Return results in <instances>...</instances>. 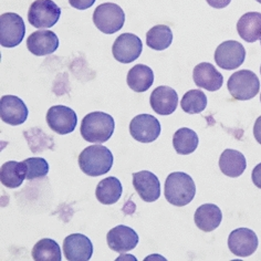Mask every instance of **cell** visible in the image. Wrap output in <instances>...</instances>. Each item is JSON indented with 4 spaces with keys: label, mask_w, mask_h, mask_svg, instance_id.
<instances>
[{
    "label": "cell",
    "mask_w": 261,
    "mask_h": 261,
    "mask_svg": "<svg viewBox=\"0 0 261 261\" xmlns=\"http://www.w3.org/2000/svg\"><path fill=\"white\" fill-rule=\"evenodd\" d=\"M115 128L112 116L104 112H92L83 117L81 135L87 142L102 144L111 139Z\"/></svg>",
    "instance_id": "6da1fadb"
},
{
    "label": "cell",
    "mask_w": 261,
    "mask_h": 261,
    "mask_svg": "<svg viewBox=\"0 0 261 261\" xmlns=\"http://www.w3.org/2000/svg\"><path fill=\"white\" fill-rule=\"evenodd\" d=\"M113 154L108 147L95 144L84 148L77 162L84 174L96 177L110 172L113 166Z\"/></svg>",
    "instance_id": "7a4b0ae2"
},
{
    "label": "cell",
    "mask_w": 261,
    "mask_h": 261,
    "mask_svg": "<svg viewBox=\"0 0 261 261\" xmlns=\"http://www.w3.org/2000/svg\"><path fill=\"white\" fill-rule=\"evenodd\" d=\"M164 195L169 204L177 207L186 206L195 197L196 185L188 174L175 172L167 176Z\"/></svg>",
    "instance_id": "3957f363"
},
{
    "label": "cell",
    "mask_w": 261,
    "mask_h": 261,
    "mask_svg": "<svg viewBox=\"0 0 261 261\" xmlns=\"http://www.w3.org/2000/svg\"><path fill=\"white\" fill-rule=\"evenodd\" d=\"M228 91L239 101L253 99L259 93L260 81L250 70H240L232 73L227 83Z\"/></svg>",
    "instance_id": "277c9868"
},
{
    "label": "cell",
    "mask_w": 261,
    "mask_h": 261,
    "mask_svg": "<svg viewBox=\"0 0 261 261\" xmlns=\"http://www.w3.org/2000/svg\"><path fill=\"white\" fill-rule=\"evenodd\" d=\"M93 22L103 34L113 35L123 28L125 22V14L116 4H102L94 10Z\"/></svg>",
    "instance_id": "5b68a950"
},
{
    "label": "cell",
    "mask_w": 261,
    "mask_h": 261,
    "mask_svg": "<svg viewBox=\"0 0 261 261\" xmlns=\"http://www.w3.org/2000/svg\"><path fill=\"white\" fill-rule=\"evenodd\" d=\"M61 9L52 0H36L28 11V20L38 29L51 28L59 21Z\"/></svg>",
    "instance_id": "8992f818"
},
{
    "label": "cell",
    "mask_w": 261,
    "mask_h": 261,
    "mask_svg": "<svg viewBox=\"0 0 261 261\" xmlns=\"http://www.w3.org/2000/svg\"><path fill=\"white\" fill-rule=\"evenodd\" d=\"M25 34L23 19L15 14L7 12L0 17V44L5 48H14L20 44Z\"/></svg>",
    "instance_id": "52a82bcc"
},
{
    "label": "cell",
    "mask_w": 261,
    "mask_h": 261,
    "mask_svg": "<svg viewBox=\"0 0 261 261\" xmlns=\"http://www.w3.org/2000/svg\"><path fill=\"white\" fill-rule=\"evenodd\" d=\"M214 58L219 68L224 70H234L245 62L246 50L240 42L228 40L218 45Z\"/></svg>",
    "instance_id": "ba28073f"
},
{
    "label": "cell",
    "mask_w": 261,
    "mask_h": 261,
    "mask_svg": "<svg viewBox=\"0 0 261 261\" xmlns=\"http://www.w3.org/2000/svg\"><path fill=\"white\" fill-rule=\"evenodd\" d=\"M159 120L151 114H140L129 123V134L141 143H152L161 135Z\"/></svg>",
    "instance_id": "9c48e42d"
},
{
    "label": "cell",
    "mask_w": 261,
    "mask_h": 261,
    "mask_svg": "<svg viewBox=\"0 0 261 261\" xmlns=\"http://www.w3.org/2000/svg\"><path fill=\"white\" fill-rule=\"evenodd\" d=\"M143 50L141 39L133 34H123L115 39L112 54L115 60L121 63H132L138 59Z\"/></svg>",
    "instance_id": "30bf717a"
},
{
    "label": "cell",
    "mask_w": 261,
    "mask_h": 261,
    "mask_svg": "<svg viewBox=\"0 0 261 261\" xmlns=\"http://www.w3.org/2000/svg\"><path fill=\"white\" fill-rule=\"evenodd\" d=\"M47 123L54 132L65 135L72 133L77 123L74 111L64 106H55L47 113Z\"/></svg>",
    "instance_id": "8fae6325"
},
{
    "label": "cell",
    "mask_w": 261,
    "mask_h": 261,
    "mask_svg": "<svg viewBox=\"0 0 261 261\" xmlns=\"http://www.w3.org/2000/svg\"><path fill=\"white\" fill-rule=\"evenodd\" d=\"M259 240L257 234L248 228H238L228 237L229 250L238 257H249L257 250Z\"/></svg>",
    "instance_id": "7c38bea8"
},
{
    "label": "cell",
    "mask_w": 261,
    "mask_h": 261,
    "mask_svg": "<svg viewBox=\"0 0 261 261\" xmlns=\"http://www.w3.org/2000/svg\"><path fill=\"white\" fill-rule=\"evenodd\" d=\"M29 111L20 97L4 95L0 99V117L10 125H20L27 121Z\"/></svg>",
    "instance_id": "4fadbf2b"
},
{
    "label": "cell",
    "mask_w": 261,
    "mask_h": 261,
    "mask_svg": "<svg viewBox=\"0 0 261 261\" xmlns=\"http://www.w3.org/2000/svg\"><path fill=\"white\" fill-rule=\"evenodd\" d=\"M64 257L70 261H88L93 254V245L82 233H72L63 241Z\"/></svg>",
    "instance_id": "5bb4252c"
},
{
    "label": "cell",
    "mask_w": 261,
    "mask_h": 261,
    "mask_svg": "<svg viewBox=\"0 0 261 261\" xmlns=\"http://www.w3.org/2000/svg\"><path fill=\"white\" fill-rule=\"evenodd\" d=\"M108 245L111 250L119 253L133 250L139 244V234L134 229L124 225H119L112 228L107 236Z\"/></svg>",
    "instance_id": "9a60e30c"
},
{
    "label": "cell",
    "mask_w": 261,
    "mask_h": 261,
    "mask_svg": "<svg viewBox=\"0 0 261 261\" xmlns=\"http://www.w3.org/2000/svg\"><path fill=\"white\" fill-rule=\"evenodd\" d=\"M133 186L140 197L146 203H153L161 197V182L152 172L134 173Z\"/></svg>",
    "instance_id": "2e32d148"
},
{
    "label": "cell",
    "mask_w": 261,
    "mask_h": 261,
    "mask_svg": "<svg viewBox=\"0 0 261 261\" xmlns=\"http://www.w3.org/2000/svg\"><path fill=\"white\" fill-rule=\"evenodd\" d=\"M27 48L35 56H49L59 48V38L51 30H38L27 39Z\"/></svg>",
    "instance_id": "e0dca14e"
},
{
    "label": "cell",
    "mask_w": 261,
    "mask_h": 261,
    "mask_svg": "<svg viewBox=\"0 0 261 261\" xmlns=\"http://www.w3.org/2000/svg\"><path fill=\"white\" fill-rule=\"evenodd\" d=\"M193 79L196 86L211 92L218 91L224 83V76L213 64L208 62L196 65L193 71Z\"/></svg>",
    "instance_id": "ac0fdd59"
},
{
    "label": "cell",
    "mask_w": 261,
    "mask_h": 261,
    "mask_svg": "<svg viewBox=\"0 0 261 261\" xmlns=\"http://www.w3.org/2000/svg\"><path fill=\"white\" fill-rule=\"evenodd\" d=\"M152 109L160 115H171L178 106V95L171 87L162 86L156 88L151 94Z\"/></svg>",
    "instance_id": "d6986e66"
},
{
    "label": "cell",
    "mask_w": 261,
    "mask_h": 261,
    "mask_svg": "<svg viewBox=\"0 0 261 261\" xmlns=\"http://www.w3.org/2000/svg\"><path fill=\"white\" fill-rule=\"evenodd\" d=\"M195 224L200 230L211 232L216 229L223 220L220 208L214 204H205L197 208L195 213Z\"/></svg>",
    "instance_id": "ffe728a7"
},
{
    "label": "cell",
    "mask_w": 261,
    "mask_h": 261,
    "mask_svg": "<svg viewBox=\"0 0 261 261\" xmlns=\"http://www.w3.org/2000/svg\"><path fill=\"white\" fill-rule=\"evenodd\" d=\"M247 167L246 158L236 149H225L220 155L219 168L228 177L236 178L245 172Z\"/></svg>",
    "instance_id": "44dd1931"
},
{
    "label": "cell",
    "mask_w": 261,
    "mask_h": 261,
    "mask_svg": "<svg viewBox=\"0 0 261 261\" xmlns=\"http://www.w3.org/2000/svg\"><path fill=\"white\" fill-rule=\"evenodd\" d=\"M238 35L247 42H256L261 36V14L247 12L237 22Z\"/></svg>",
    "instance_id": "7402d4cb"
},
{
    "label": "cell",
    "mask_w": 261,
    "mask_h": 261,
    "mask_svg": "<svg viewBox=\"0 0 261 261\" xmlns=\"http://www.w3.org/2000/svg\"><path fill=\"white\" fill-rule=\"evenodd\" d=\"M154 83L153 70L145 64H136L128 71L127 86L138 93L145 92Z\"/></svg>",
    "instance_id": "603a6c76"
},
{
    "label": "cell",
    "mask_w": 261,
    "mask_h": 261,
    "mask_svg": "<svg viewBox=\"0 0 261 261\" xmlns=\"http://www.w3.org/2000/svg\"><path fill=\"white\" fill-rule=\"evenodd\" d=\"M123 187L120 179L111 177L102 179L96 186L95 196L96 199L103 205H113L121 198Z\"/></svg>",
    "instance_id": "cb8c5ba5"
},
{
    "label": "cell",
    "mask_w": 261,
    "mask_h": 261,
    "mask_svg": "<svg viewBox=\"0 0 261 261\" xmlns=\"http://www.w3.org/2000/svg\"><path fill=\"white\" fill-rule=\"evenodd\" d=\"M25 179V168L22 163L10 161L5 163L0 168V180L7 188L20 187Z\"/></svg>",
    "instance_id": "d4e9b609"
},
{
    "label": "cell",
    "mask_w": 261,
    "mask_h": 261,
    "mask_svg": "<svg viewBox=\"0 0 261 261\" xmlns=\"http://www.w3.org/2000/svg\"><path fill=\"white\" fill-rule=\"evenodd\" d=\"M198 143V135L196 134L195 130L188 127L177 129L173 136V146L175 151L180 155H188L195 152Z\"/></svg>",
    "instance_id": "484cf974"
},
{
    "label": "cell",
    "mask_w": 261,
    "mask_h": 261,
    "mask_svg": "<svg viewBox=\"0 0 261 261\" xmlns=\"http://www.w3.org/2000/svg\"><path fill=\"white\" fill-rule=\"evenodd\" d=\"M173 41L172 29L165 24H158L146 34V44L153 50L162 51L171 47Z\"/></svg>",
    "instance_id": "4316f807"
},
{
    "label": "cell",
    "mask_w": 261,
    "mask_h": 261,
    "mask_svg": "<svg viewBox=\"0 0 261 261\" xmlns=\"http://www.w3.org/2000/svg\"><path fill=\"white\" fill-rule=\"evenodd\" d=\"M32 258L36 261H60L61 250L55 240L44 238L32 248Z\"/></svg>",
    "instance_id": "83f0119b"
},
{
    "label": "cell",
    "mask_w": 261,
    "mask_h": 261,
    "mask_svg": "<svg viewBox=\"0 0 261 261\" xmlns=\"http://www.w3.org/2000/svg\"><path fill=\"white\" fill-rule=\"evenodd\" d=\"M180 107L188 114L201 113L207 107V96L200 90H191L184 94Z\"/></svg>",
    "instance_id": "f1b7e54d"
},
{
    "label": "cell",
    "mask_w": 261,
    "mask_h": 261,
    "mask_svg": "<svg viewBox=\"0 0 261 261\" xmlns=\"http://www.w3.org/2000/svg\"><path fill=\"white\" fill-rule=\"evenodd\" d=\"M25 168V178L34 180L44 177L49 173L48 162L41 158H30L23 161Z\"/></svg>",
    "instance_id": "f546056e"
},
{
    "label": "cell",
    "mask_w": 261,
    "mask_h": 261,
    "mask_svg": "<svg viewBox=\"0 0 261 261\" xmlns=\"http://www.w3.org/2000/svg\"><path fill=\"white\" fill-rule=\"evenodd\" d=\"M95 0H69L71 7L77 10H86L94 5Z\"/></svg>",
    "instance_id": "4dcf8cb0"
},
{
    "label": "cell",
    "mask_w": 261,
    "mask_h": 261,
    "mask_svg": "<svg viewBox=\"0 0 261 261\" xmlns=\"http://www.w3.org/2000/svg\"><path fill=\"white\" fill-rule=\"evenodd\" d=\"M251 179L254 185L261 189V163L253 168L251 174Z\"/></svg>",
    "instance_id": "1f68e13d"
},
{
    "label": "cell",
    "mask_w": 261,
    "mask_h": 261,
    "mask_svg": "<svg viewBox=\"0 0 261 261\" xmlns=\"http://www.w3.org/2000/svg\"><path fill=\"white\" fill-rule=\"evenodd\" d=\"M206 2L213 8L223 9V8L227 7V6L231 3V0H206Z\"/></svg>",
    "instance_id": "d6a6232c"
},
{
    "label": "cell",
    "mask_w": 261,
    "mask_h": 261,
    "mask_svg": "<svg viewBox=\"0 0 261 261\" xmlns=\"http://www.w3.org/2000/svg\"><path fill=\"white\" fill-rule=\"evenodd\" d=\"M253 135L256 141L259 143V144H261V116H259L256 120V123H254Z\"/></svg>",
    "instance_id": "836d02e7"
},
{
    "label": "cell",
    "mask_w": 261,
    "mask_h": 261,
    "mask_svg": "<svg viewBox=\"0 0 261 261\" xmlns=\"http://www.w3.org/2000/svg\"><path fill=\"white\" fill-rule=\"evenodd\" d=\"M256 2H258L259 4H261V0H256Z\"/></svg>",
    "instance_id": "e575fe53"
},
{
    "label": "cell",
    "mask_w": 261,
    "mask_h": 261,
    "mask_svg": "<svg viewBox=\"0 0 261 261\" xmlns=\"http://www.w3.org/2000/svg\"><path fill=\"white\" fill-rule=\"evenodd\" d=\"M260 43H261V36H260Z\"/></svg>",
    "instance_id": "d590c367"
},
{
    "label": "cell",
    "mask_w": 261,
    "mask_h": 261,
    "mask_svg": "<svg viewBox=\"0 0 261 261\" xmlns=\"http://www.w3.org/2000/svg\"><path fill=\"white\" fill-rule=\"evenodd\" d=\"M260 102H261V94H260Z\"/></svg>",
    "instance_id": "8d00e7d4"
},
{
    "label": "cell",
    "mask_w": 261,
    "mask_h": 261,
    "mask_svg": "<svg viewBox=\"0 0 261 261\" xmlns=\"http://www.w3.org/2000/svg\"><path fill=\"white\" fill-rule=\"evenodd\" d=\"M260 73H261V67H260Z\"/></svg>",
    "instance_id": "74e56055"
}]
</instances>
